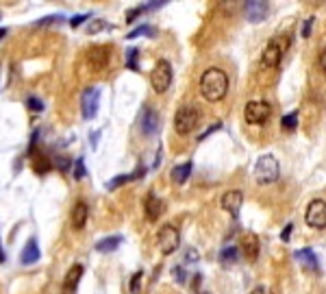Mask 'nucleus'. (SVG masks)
Here are the masks:
<instances>
[{
  "label": "nucleus",
  "mask_w": 326,
  "mask_h": 294,
  "mask_svg": "<svg viewBox=\"0 0 326 294\" xmlns=\"http://www.w3.org/2000/svg\"><path fill=\"white\" fill-rule=\"evenodd\" d=\"M98 109H100V90L98 87H87L81 96V111L85 120H94Z\"/></svg>",
  "instance_id": "nucleus-10"
},
{
  "label": "nucleus",
  "mask_w": 326,
  "mask_h": 294,
  "mask_svg": "<svg viewBox=\"0 0 326 294\" xmlns=\"http://www.w3.org/2000/svg\"><path fill=\"white\" fill-rule=\"evenodd\" d=\"M220 205L226 214H231L233 218H237L239 216L241 205H244V192H239V190H228V192L222 196Z\"/></svg>",
  "instance_id": "nucleus-11"
},
{
  "label": "nucleus",
  "mask_w": 326,
  "mask_h": 294,
  "mask_svg": "<svg viewBox=\"0 0 326 294\" xmlns=\"http://www.w3.org/2000/svg\"><path fill=\"white\" fill-rule=\"evenodd\" d=\"M291 229H293V225H287L285 229H283V233H281V240H283V242H290V235H291Z\"/></svg>",
  "instance_id": "nucleus-38"
},
{
  "label": "nucleus",
  "mask_w": 326,
  "mask_h": 294,
  "mask_svg": "<svg viewBox=\"0 0 326 294\" xmlns=\"http://www.w3.org/2000/svg\"><path fill=\"white\" fill-rule=\"evenodd\" d=\"M142 35H146V37H155V35H157V29H155V26L142 24V26H137L135 31H130L128 35H127V39H135V37H142Z\"/></svg>",
  "instance_id": "nucleus-22"
},
{
  "label": "nucleus",
  "mask_w": 326,
  "mask_h": 294,
  "mask_svg": "<svg viewBox=\"0 0 326 294\" xmlns=\"http://www.w3.org/2000/svg\"><path fill=\"white\" fill-rule=\"evenodd\" d=\"M246 16H248L250 22H261L265 16H268V4L261 2V0H250V2H246Z\"/></svg>",
  "instance_id": "nucleus-17"
},
{
  "label": "nucleus",
  "mask_w": 326,
  "mask_h": 294,
  "mask_svg": "<svg viewBox=\"0 0 326 294\" xmlns=\"http://www.w3.org/2000/svg\"><path fill=\"white\" fill-rule=\"evenodd\" d=\"M137 55H139L137 48H128V53H127V68L137 70Z\"/></svg>",
  "instance_id": "nucleus-27"
},
{
  "label": "nucleus",
  "mask_w": 326,
  "mask_h": 294,
  "mask_svg": "<svg viewBox=\"0 0 326 294\" xmlns=\"http://www.w3.org/2000/svg\"><path fill=\"white\" fill-rule=\"evenodd\" d=\"M105 26H107L105 22H102V20H98L94 26H90V29H87V33H98V31H102V29H105Z\"/></svg>",
  "instance_id": "nucleus-40"
},
{
  "label": "nucleus",
  "mask_w": 326,
  "mask_h": 294,
  "mask_svg": "<svg viewBox=\"0 0 326 294\" xmlns=\"http://www.w3.org/2000/svg\"><path fill=\"white\" fill-rule=\"evenodd\" d=\"M120 244H122V235H109V237H102V240L96 242V251L98 253H111Z\"/></svg>",
  "instance_id": "nucleus-21"
},
{
  "label": "nucleus",
  "mask_w": 326,
  "mask_h": 294,
  "mask_svg": "<svg viewBox=\"0 0 326 294\" xmlns=\"http://www.w3.org/2000/svg\"><path fill=\"white\" fill-rule=\"evenodd\" d=\"M220 129H222V122H216V124H211V127H209L207 131H204V133L200 135L198 139H200V142H202V139H207L209 135H211V133H216V131H220Z\"/></svg>",
  "instance_id": "nucleus-34"
},
{
  "label": "nucleus",
  "mask_w": 326,
  "mask_h": 294,
  "mask_svg": "<svg viewBox=\"0 0 326 294\" xmlns=\"http://www.w3.org/2000/svg\"><path fill=\"white\" fill-rule=\"evenodd\" d=\"M287 48H290V37H272V39L268 41V46L263 48V53H261V65L263 68H276L278 63L283 61V57H285Z\"/></svg>",
  "instance_id": "nucleus-2"
},
{
  "label": "nucleus",
  "mask_w": 326,
  "mask_h": 294,
  "mask_svg": "<svg viewBox=\"0 0 326 294\" xmlns=\"http://www.w3.org/2000/svg\"><path fill=\"white\" fill-rule=\"evenodd\" d=\"M144 209H146V218H148V220L155 222V220H159V218H161L165 205H163V200L155 192H148L146 200H144Z\"/></svg>",
  "instance_id": "nucleus-14"
},
{
  "label": "nucleus",
  "mask_w": 326,
  "mask_h": 294,
  "mask_svg": "<svg viewBox=\"0 0 326 294\" xmlns=\"http://www.w3.org/2000/svg\"><path fill=\"white\" fill-rule=\"evenodd\" d=\"M85 57H87V65L94 72H105L111 63V48L109 46H91L85 53Z\"/></svg>",
  "instance_id": "nucleus-8"
},
{
  "label": "nucleus",
  "mask_w": 326,
  "mask_h": 294,
  "mask_svg": "<svg viewBox=\"0 0 326 294\" xmlns=\"http://www.w3.org/2000/svg\"><path fill=\"white\" fill-rule=\"evenodd\" d=\"M293 257H296L300 264H305L307 268H311V270H318L320 268V261L318 257H315V253L311 249H300V251H296L293 253Z\"/></svg>",
  "instance_id": "nucleus-20"
},
{
  "label": "nucleus",
  "mask_w": 326,
  "mask_h": 294,
  "mask_svg": "<svg viewBox=\"0 0 326 294\" xmlns=\"http://www.w3.org/2000/svg\"><path fill=\"white\" fill-rule=\"evenodd\" d=\"M239 249L244 251L246 259L254 261V259L259 257V249H261L259 237L254 235V233H244V235H241V240H239Z\"/></svg>",
  "instance_id": "nucleus-15"
},
{
  "label": "nucleus",
  "mask_w": 326,
  "mask_h": 294,
  "mask_svg": "<svg viewBox=\"0 0 326 294\" xmlns=\"http://www.w3.org/2000/svg\"><path fill=\"white\" fill-rule=\"evenodd\" d=\"M318 65H320V70L326 74V48L320 53V57H318Z\"/></svg>",
  "instance_id": "nucleus-36"
},
{
  "label": "nucleus",
  "mask_w": 326,
  "mask_h": 294,
  "mask_svg": "<svg viewBox=\"0 0 326 294\" xmlns=\"http://www.w3.org/2000/svg\"><path fill=\"white\" fill-rule=\"evenodd\" d=\"M139 127H142V133L144 135H155L157 131H159L161 127V118H159V114H157L152 107H144V111H142V120H139Z\"/></svg>",
  "instance_id": "nucleus-12"
},
{
  "label": "nucleus",
  "mask_w": 326,
  "mask_h": 294,
  "mask_svg": "<svg viewBox=\"0 0 326 294\" xmlns=\"http://www.w3.org/2000/svg\"><path fill=\"white\" fill-rule=\"evenodd\" d=\"M192 161H185V163H181V166H174L172 168V172H170V179L174 181V183H185V181L189 179V175H192Z\"/></svg>",
  "instance_id": "nucleus-19"
},
{
  "label": "nucleus",
  "mask_w": 326,
  "mask_h": 294,
  "mask_svg": "<svg viewBox=\"0 0 326 294\" xmlns=\"http://www.w3.org/2000/svg\"><path fill=\"white\" fill-rule=\"evenodd\" d=\"M185 277H187V274H185V270H183V268H174V279H176V281L183 283V281H185Z\"/></svg>",
  "instance_id": "nucleus-39"
},
{
  "label": "nucleus",
  "mask_w": 326,
  "mask_h": 294,
  "mask_svg": "<svg viewBox=\"0 0 326 294\" xmlns=\"http://www.w3.org/2000/svg\"><path fill=\"white\" fill-rule=\"evenodd\" d=\"M281 127H285L287 131H293V129L298 127V114H296V111H291V114L283 116V120H281Z\"/></svg>",
  "instance_id": "nucleus-25"
},
{
  "label": "nucleus",
  "mask_w": 326,
  "mask_h": 294,
  "mask_svg": "<svg viewBox=\"0 0 326 294\" xmlns=\"http://www.w3.org/2000/svg\"><path fill=\"white\" fill-rule=\"evenodd\" d=\"M87 18H90V13H83V16H74L72 20H70V26H72V29H78V26H81L83 22L87 20Z\"/></svg>",
  "instance_id": "nucleus-33"
},
{
  "label": "nucleus",
  "mask_w": 326,
  "mask_h": 294,
  "mask_svg": "<svg viewBox=\"0 0 326 294\" xmlns=\"http://www.w3.org/2000/svg\"><path fill=\"white\" fill-rule=\"evenodd\" d=\"M163 4H167L165 0H152V2H144L139 9H142V13H144V11H150V9H161Z\"/></svg>",
  "instance_id": "nucleus-31"
},
{
  "label": "nucleus",
  "mask_w": 326,
  "mask_h": 294,
  "mask_svg": "<svg viewBox=\"0 0 326 294\" xmlns=\"http://www.w3.org/2000/svg\"><path fill=\"white\" fill-rule=\"evenodd\" d=\"M305 220L311 229H324L326 227V203L322 198H313L307 205Z\"/></svg>",
  "instance_id": "nucleus-9"
},
{
  "label": "nucleus",
  "mask_w": 326,
  "mask_h": 294,
  "mask_svg": "<svg viewBox=\"0 0 326 294\" xmlns=\"http://www.w3.org/2000/svg\"><path fill=\"white\" fill-rule=\"evenodd\" d=\"M200 122V114L196 107H181L174 116V131L179 135H187L198 127Z\"/></svg>",
  "instance_id": "nucleus-4"
},
{
  "label": "nucleus",
  "mask_w": 326,
  "mask_h": 294,
  "mask_svg": "<svg viewBox=\"0 0 326 294\" xmlns=\"http://www.w3.org/2000/svg\"><path fill=\"white\" fill-rule=\"evenodd\" d=\"M128 181H133V175H118L107 183V190H115V188H120V185L128 183Z\"/></svg>",
  "instance_id": "nucleus-24"
},
{
  "label": "nucleus",
  "mask_w": 326,
  "mask_h": 294,
  "mask_svg": "<svg viewBox=\"0 0 326 294\" xmlns=\"http://www.w3.org/2000/svg\"><path fill=\"white\" fill-rule=\"evenodd\" d=\"M139 13H142V9H139V7H137V9H130V11L127 13V22H133L135 18L139 16Z\"/></svg>",
  "instance_id": "nucleus-41"
},
{
  "label": "nucleus",
  "mask_w": 326,
  "mask_h": 294,
  "mask_svg": "<svg viewBox=\"0 0 326 294\" xmlns=\"http://www.w3.org/2000/svg\"><path fill=\"white\" fill-rule=\"evenodd\" d=\"M313 22H315V18H307L305 24H302V33H300V35L305 37V39L311 35V26H313Z\"/></svg>",
  "instance_id": "nucleus-32"
},
{
  "label": "nucleus",
  "mask_w": 326,
  "mask_h": 294,
  "mask_svg": "<svg viewBox=\"0 0 326 294\" xmlns=\"http://www.w3.org/2000/svg\"><path fill=\"white\" fill-rule=\"evenodd\" d=\"M61 20H63V16H59V13H57V16L41 18V20H37L35 24H37V26H48V24H53V22H61Z\"/></svg>",
  "instance_id": "nucleus-30"
},
{
  "label": "nucleus",
  "mask_w": 326,
  "mask_h": 294,
  "mask_svg": "<svg viewBox=\"0 0 326 294\" xmlns=\"http://www.w3.org/2000/svg\"><path fill=\"white\" fill-rule=\"evenodd\" d=\"M248 294H272V290H270V288H265V286H257V288H253Z\"/></svg>",
  "instance_id": "nucleus-37"
},
{
  "label": "nucleus",
  "mask_w": 326,
  "mask_h": 294,
  "mask_svg": "<svg viewBox=\"0 0 326 294\" xmlns=\"http://www.w3.org/2000/svg\"><path fill=\"white\" fill-rule=\"evenodd\" d=\"M26 107H29L31 111H35V114H39V111H44V102H41L39 98H35V96H31L29 100H26Z\"/></svg>",
  "instance_id": "nucleus-29"
},
{
  "label": "nucleus",
  "mask_w": 326,
  "mask_h": 294,
  "mask_svg": "<svg viewBox=\"0 0 326 294\" xmlns=\"http://www.w3.org/2000/svg\"><path fill=\"white\" fill-rule=\"evenodd\" d=\"M187 259H196V261H198V253H194V251H189V253H187Z\"/></svg>",
  "instance_id": "nucleus-42"
},
{
  "label": "nucleus",
  "mask_w": 326,
  "mask_h": 294,
  "mask_svg": "<svg viewBox=\"0 0 326 294\" xmlns=\"http://www.w3.org/2000/svg\"><path fill=\"white\" fill-rule=\"evenodd\" d=\"M142 279H144V273L133 274V279H130V292L133 294H139V290H142Z\"/></svg>",
  "instance_id": "nucleus-28"
},
{
  "label": "nucleus",
  "mask_w": 326,
  "mask_h": 294,
  "mask_svg": "<svg viewBox=\"0 0 326 294\" xmlns=\"http://www.w3.org/2000/svg\"><path fill=\"white\" fill-rule=\"evenodd\" d=\"M83 277V266L81 264H74L72 268L65 273V279H63V288H61V294H76V286Z\"/></svg>",
  "instance_id": "nucleus-16"
},
{
  "label": "nucleus",
  "mask_w": 326,
  "mask_h": 294,
  "mask_svg": "<svg viewBox=\"0 0 326 294\" xmlns=\"http://www.w3.org/2000/svg\"><path fill=\"white\" fill-rule=\"evenodd\" d=\"M278 175H281V168H278V161L274 155H261L254 163V179L261 185L278 181Z\"/></svg>",
  "instance_id": "nucleus-3"
},
{
  "label": "nucleus",
  "mask_w": 326,
  "mask_h": 294,
  "mask_svg": "<svg viewBox=\"0 0 326 294\" xmlns=\"http://www.w3.org/2000/svg\"><path fill=\"white\" fill-rule=\"evenodd\" d=\"M4 35H7V29H0V39H2Z\"/></svg>",
  "instance_id": "nucleus-43"
},
{
  "label": "nucleus",
  "mask_w": 326,
  "mask_h": 294,
  "mask_svg": "<svg viewBox=\"0 0 326 294\" xmlns=\"http://www.w3.org/2000/svg\"><path fill=\"white\" fill-rule=\"evenodd\" d=\"M157 244H159V251L163 255H172L181 244V233L176 227L172 225H163L157 233Z\"/></svg>",
  "instance_id": "nucleus-6"
},
{
  "label": "nucleus",
  "mask_w": 326,
  "mask_h": 294,
  "mask_svg": "<svg viewBox=\"0 0 326 294\" xmlns=\"http://www.w3.org/2000/svg\"><path fill=\"white\" fill-rule=\"evenodd\" d=\"M150 85H152V90H155L157 94H163V92L172 85V65L167 63L165 59L157 61V65L152 68V72H150Z\"/></svg>",
  "instance_id": "nucleus-5"
},
{
  "label": "nucleus",
  "mask_w": 326,
  "mask_h": 294,
  "mask_svg": "<svg viewBox=\"0 0 326 294\" xmlns=\"http://www.w3.org/2000/svg\"><path fill=\"white\" fill-rule=\"evenodd\" d=\"M272 116V107L263 100H250L244 109V118L248 124H263Z\"/></svg>",
  "instance_id": "nucleus-7"
},
{
  "label": "nucleus",
  "mask_w": 326,
  "mask_h": 294,
  "mask_svg": "<svg viewBox=\"0 0 326 294\" xmlns=\"http://www.w3.org/2000/svg\"><path fill=\"white\" fill-rule=\"evenodd\" d=\"M54 163H57L59 170H68V168H70V159H68V157H57Z\"/></svg>",
  "instance_id": "nucleus-35"
},
{
  "label": "nucleus",
  "mask_w": 326,
  "mask_h": 294,
  "mask_svg": "<svg viewBox=\"0 0 326 294\" xmlns=\"http://www.w3.org/2000/svg\"><path fill=\"white\" fill-rule=\"evenodd\" d=\"M87 216H90V207H87L85 200H76L72 207V214H70V222H72L74 231H83L87 225Z\"/></svg>",
  "instance_id": "nucleus-13"
},
{
  "label": "nucleus",
  "mask_w": 326,
  "mask_h": 294,
  "mask_svg": "<svg viewBox=\"0 0 326 294\" xmlns=\"http://www.w3.org/2000/svg\"><path fill=\"white\" fill-rule=\"evenodd\" d=\"M228 92V77L224 70L220 68H209L202 72L200 77V94L204 100L209 102H217L226 96Z\"/></svg>",
  "instance_id": "nucleus-1"
},
{
  "label": "nucleus",
  "mask_w": 326,
  "mask_h": 294,
  "mask_svg": "<svg viewBox=\"0 0 326 294\" xmlns=\"http://www.w3.org/2000/svg\"><path fill=\"white\" fill-rule=\"evenodd\" d=\"M20 261L22 264H35V261H39V246H37V240L35 237H31L29 242H26V246L22 249V255H20Z\"/></svg>",
  "instance_id": "nucleus-18"
},
{
  "label": "nucleus",
  "mask_w": 326,
  "mask_h": 294,
  "mask_svg": "<svg viewBox=\"0 0 326 294\" xmlns=\"http://www.w3.org/2000/svg\"><path fill=\"white\" fill-rule=\"evenodd\" d=\"M87 176V170H85V161H83V157H78L76 161H74V179H85Z\"/></svg>",
  "instance_id": "nucleus-26"
},
{
  "label": "nucleus",
  "mask_w": 326,
  "mask_h": 294,
  "mask_svg": "<svg viewBox=\"0 0 326 294\" xmlns=\"http://www.w3.org/2000/svg\"><path fill=\"white\" fill-rule=\"evenodd\" d=\"M220 261L224 266L235 264V261H237V249H235V246H226V249L222 251V255H220Z\"/></svg>",
  "instance_id": "nucleus-23"
}]
</instances>
